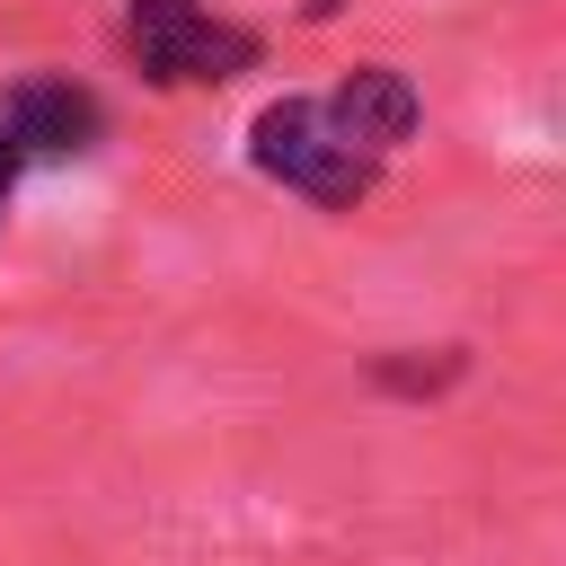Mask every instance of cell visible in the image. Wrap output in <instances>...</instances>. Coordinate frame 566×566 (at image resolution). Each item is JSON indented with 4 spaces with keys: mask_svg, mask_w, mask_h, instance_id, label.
Here are the masks:
<instances>
[{
    "mask_svg": "<svg viewBox=\"0 0 566 566\" xmlns=\"http://www.w3.org/2000/svg\"><path fill=\"white\" fill-rule=\"evenodd\" d=\"M424 133V88L398 62H363L318 97H274L248 124V168L318 212L371 203L380 168Z\"/></svg>",
    "mask_w": 566,
    "mask_h": 566,
    "instance_id": "cell-1",
    "label": "cell"
},
{
    "mask_svg": "<svg viewBox=\"0 0 566 566\" xmlns=\"http://www.w3.org/2000/svg\"><path fill=\"white\" fill-rule=\"evenodd\" d=\"M106 142V106L88 80L71 71H27L0 88V230H9V203L35 168H71Z\"/></svg>",
    "mask_w": 566,
    "mask_h": 566,
    "instance_id": "cell-2",
    "label": "cell"
},
{
    "mask_svg": "<svg viewBox=\"0 0 566 566\" xmlns=\"http://www.w3.org/2000/svg\"><path fill=\"white\" fill-rule=\"evenodd\" d=\"M124 53L150 88H221L265 62V35L212 18L203 0H124Z\"/></svg>",
    "mask_w": 566,
    "mask_h": 566,
    "instance_id": "cell-3",
    "label": "cell"
},
{
    "mask_svg": "<svg viewBox=\"0 0 566 566\" xmlns=\"http://www.w3.org/2000/svg\"><path fill=\"white\" fill-rule=\"evenodd\" d=\"M460 371H469V345H398L371 363V389L380 398H442Z\"/></svg>",
    "mask_w": 566,
    "mask_h": 566,
    "instance_id": "cell-4",
    "label": "cell"
}]
</instances>
